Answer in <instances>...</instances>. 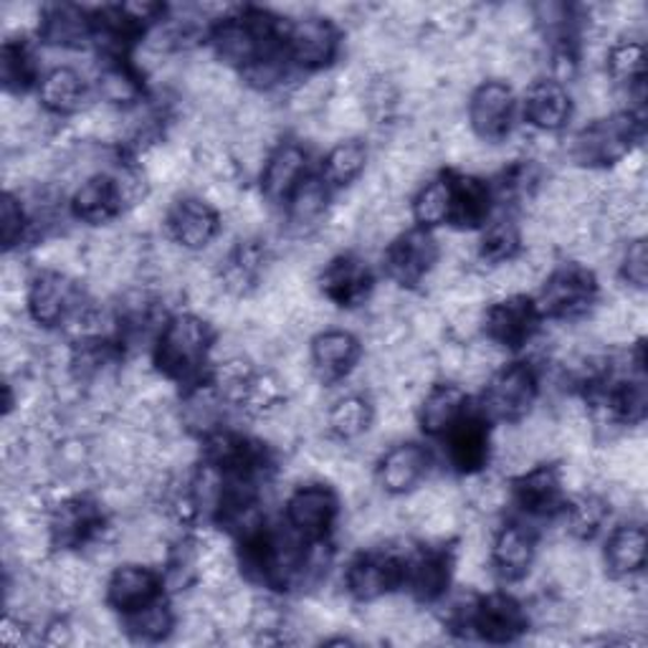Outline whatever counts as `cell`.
<instances>
[{
	"mask_svg": "<svg viewBox=\"0 0 648 648\" xmlns=\"http://www.w3.org/2000/svg\"><path fill=\"white\" fill-rule=\"evenodd\" d=\"M593 297L595 284L590 273L578 269V266H568V269L552 273L539 302H543V312L550 317H576V314L588 310Z\"/></svg>",
	"mask_w": 648,
	"mask_h": 648,
	"instance_id": "cell-3",
	"label": "cell"
},
{
	"mask_svg": "<svg viewBox=\"0 0 648 648\" xmlns=\"http://www.w3.org/2000/svg\"><path fill=\"white\" fill-rule=\"evenodd\" d=\"M122 195L118 180L107 176H89L74 190V213L87 223H107L118 215Z\"/></svg>",
	"mask_w": 648,
	"mask_h": 648,
	"instance_id": "cell-16",
	"label": "cell"
},
{
	"mask_svg": "<svg viewBox=\"0 0 648 648\" xmlns=\"http://www.w3.org/2000/svg\"><path fill=\"white\" fill-rule=\"evenodd\" d=\"M89 21L77 5H52L44 13V36L54 46H77L87 38Z\"/></svg>",
	"mask_w": 648,
	"mask_h": 648,
	"instance_id": "cell-28",
	"label": "cell"
},
{
	"mask_svg": "<svg viewBox=\"0 0 648 648\" xmlns=\"http://www.w3.org/2000/svg\"><path fill=\"white\" fill-rule=\"evenodd\" d=\"M208 327L205 322L190 314L170 320L163 329L160 345H157V365L170 378H190L198 372L208 353Z\"/></svg>",
	"mask_w": 648,
	"mask_h": 648,
	"instance_id": "cell-1",
	"label": "cell"
},
{
	"mask_svg": "<svg viewBox=\"0 0 648 648\" xmlns=\"http://www.w3.org/2000/svg\"><path fill=\"white\" fill-rule=\"evenodd\" d=\"M329 91H332V79L327 77H314L310 81H304L292 94V112L302 114V118H312L320 110H324V104H329Z\"/></svg>",
	"mask_w": 648,
	"mask_h": 648,
	"instance_id": "cell-45",
	"label": "cell"
},
{
	"mask_svg": "<svg viewBox=\"0 0 648 648\" xmlns=\"http://www.w3.org/2000/svg\"><path fill=\"white\" fill-rule=\"evenodd\" d=\"M393 578L395 562L372 555V558H360L350 565V570H347V588L360 601H376V597H383L386 590L393 585Z\"/></svg>",
	"mask_w": 648,
	"mask_h": 648,
	"instance_id": "cell-21",
	"label": "cell"
},
{
	"mask_svg": "<svg viewBox=\"0 0 648 648\" xmlns=\"http://www.w3.org/2000/svg\"><path fill=\"white\" fill-rule=\"evenodd\" d=\"M337 502L327 487L310 484L289 500V522L304 537H320L335 519Z\"/></svg>",
	"mask_w": 648,
	"mask_h": 648,
	"instance_id": "cell-7",
	"label": "cell"
},
{
	"mask_svg": "<svg viewBox=\"0 0 648 648\" xmlns=\"http://www.w3.org/2000/svg\"><path fill=\"white\" fill-rule=\"evenodd\" d=\"M215 228V211L205 201H180L170 211V231L182 248L211 246Z\"/></svg>",
	"mask_w": 648,
	"mask_h": 648,
	"instance_id": "cell-13",
	"label": "cell"
},
{
	"mask_svg": "<svg viewBox=\"0 0 648 648\" xmlns=\"http://www.w3.org/2000/svg\"><path fill=\"white\" fill-rule=\"evenodd\" d=\"M535 320V306H532V302H527L525 297H506L502 304H496L494 310L487 314L484 327L489 332V337H492V343L519 347L532 335Z\"/></svg>",
	"mask_w": 648,
	"mask_h": 648,
	"instance_id": "cell-9",
	"label": "cell"
},
{
	"mask_svg": "<svg viewBox=\"0 0 648 648\" xmlns=\"http://www.w3.org/2000/svg\"><path fill=\"white\" fill-rule=\"evenodd\" d=\"M605 560L616 576H636L646 562V532L638 525H626L613 532L605 547Z\"/></svg>",
	"mask_w": 648,
	"mask_h": 648,
	"instance_id": "cell-22",
	"label": "cell"
},
{
	"mask_svg": "<svg viewBox=\"0 0 648 648\" xmlns=\"http://www.w3.org/2000/svg\"><path fill=\"white\" fill-rule=\"evenodd\" d=\"M0 74H3L8 91L26 87V81L31 77V62L29 56L23 54L21 46L5 44L3 56H0Z\"/></svg>",
	"mask_w": 648,
	"mask_h": 648,
	"instance_id": "cell-48",
	"label": "cell"
},
{
	"mask_svg": "<svg viewBox=\"0 0 648 648\" xmlns=\"http://www.w3.org/2000/svg\"><path fill=\"white\" fill-rule=\"evenodd\" d=\"M517 231H514V226L510 221H496L492 228L487 231L484 238H481V254L487 256V259L492 261H506L512 256L514 248H517Z\"/></svg>",
	"mask_w": 648,
	"mask_h": 648,
	"instance_id": "cell-46",
	"label": "cell"
},
{
	"mask_svg": "<svg viewBox=\"0 0 648 648\" xmlns=\"http://www.w3.org/2000/svg\"><path fill=\"white\" fill-rule=\"evenodd\" d=\"M535 376L525 365H512L492 380L487 405L496 418H519L535 401Z\"/></svg>",
	"mask_w": 648,
	"mask_h": 648,
	"instance_id": "cell-5",
	"label": "cell"
},
{
	"mask_svg": "<svg viewBox=\"0 0 648 648\" xmlns=\"http://www.w3.org/2000/svg\"><path fill=\"white\" fill-rule=\"evenodd\" d=\"M289 46L299 64H327L337 46L335 29L327 19H297L289 29Z\"/></svg>",
	"mask_w": 648,
	"mask_h": 648,
	"instance_id": "cell-10",
	"label": "cell"
},
{
	"mask_svg": "<svg viewBox=\"0 0 648 648\" xmlns=\"http://www.w3.org/2000/svg\"><path fill=\"white\" fill-rule=\"evenodd\" d=\"M436 261V246L434 238L413 231L405 234L388 254V271L390 277L401 284H415V281L426 279Z\"/></svg>",
	"mask_w": 648,
	"mask_h": 648,
	"instance_id": "cell-8",
	"label": "cell"
},
{
	"mask_svg": "<svg viewBox=\"0 0 648 648\" xmlns=\"http://www.w3.org/2000/svg\"><path fill=\"white\" fill-rule=\"evenodd\" d=\"M327 205V190L320 180H302L294 188L292 201H289V215L297 226H310V223L320 221Z\"/></svg>",
	"mask_w": 648,
	"mask_h": 648,
	"instance_id": "cell-35",
	"label": "cell"
},
{
	"mask_svg": "<svg viewBox=\"0 0 648 648\" xmlns=\"http://www.w3.org/2000/svg\"><path fill=\"white\" fill-rule=\"evenodd\" d=\"M611 74L621 81H634L641 79L644 74V46L638 41H623V44L613 46L608 54Z\"/></svg>",
	"mask_w": 648,
	"mask_h": 648,
	"instance_id": "cell-42",
	"label": "cell"
},
{
	"mask_svg": "<svg viewBox=\"0 0 648 648\" xmlns=\"http://www.w3.org/2000/svg\"><path fill=\"white\" fill-rule=\"evenodd\" d=\"M281 393H284V383H281L279 378L273 376H264V378H256L252 380V386H248L244 401L248 411L266 415L271 413L273 409H279L281 403Z\"/></svg>",
	"mask_w": 648,
	"mask_h": 648,
	"instance_id": "cell-43",
	"label": "cell"
},
{
	"mask_svg": "<svg viewBox=\"0 0 648 648\" xmlns=\"http://www.w3.org/2000/svg\"><path fill=\"white\" fill-rule=\"evenodd\" d=\"M365 160H368V153L360 143H355V139L339 143L329 149L327 160H324V178L335 182V186H350L365 170Z\"/></svg>",
	"mask_w": 648,
	"mask_h": 648,
	"instance_id": "cell-30",
	"label": "cell"
},
{
	"mask_svg": "<svg viewBox=\"0 0 648 648\" xmlns=\"http://www.w3.org/2000/svg\"><path fill=\"white\" fill-rule=\"evenodd\" d=\"M312 368L322 380H339L355 368L357 343L350 332H322L312 345Z\"/></svg>",
	"mask_w": 648,
	"mask_h": 648,
	"instance_id": "cell-12",
	"label": "cell"
},
{
	"mask_svg": "<svg viewBox=\"0 0 648 648\" xmlns=\"http://www.w3.org/2000/svg\"><path fill=\"white\" fill-rule=\"evenodd\" d=\"M365 120H368V110L357 94L332 99L327 104V114H324V124H327L332 135H347V132L362 130Z\"/></svg>",
	"mask_w": 648,
	"mask_h": 648,
	"instance_id": "cell-36",
	"label": "cell"
},
{
	"mask_svg": "<svg viewBox=\"0 0 648 648\" xmlns=\"http://www.w3.org/2000/svg\"><path fill=\"white\" fill-rule=\"evenodd\" d=\"M172 628L170 611L160 603H147L145 608L135 611V616L130 621V630L135 634L139 641H157Z\"/></svg>",
	"mask_w": 648,
	"mask_h": 648,
	"instance_id": "cell-39",
	"label": "cell"
},
{
	"mask_svg": "<svg viewBox=\"0 0 648 648\" xmlns=\"http://www.w3.org/2000/svg\"><path fill=\"white\" fill-rule=\"evenodd\" d=\"M29 636H26V626H23L21 618H8L5 626H3V644L8 646H21L26 644Z\"/></svg>",
	"mask_w": 648,
	"mask_h": 648,
	"instance_id": "cell-57",
	"label": "cell"
},
{
	"mask_svg": "<svg viewBox=\"0 0 648 648\" xmlns=\"http://www.w3.org/2000/svg\"><path fill=\"white\" fill-rule=\"evenodd\" d=\"M81 99H85V81L69 66L48 71L44 85H41V102L54 112H74L79 110Z\"/></svg>",
	"mask_w": 648,
	"mask_h": 648,
	"instance_id": "cell-27",
	"label": "cell"
},
{
	"mask_svg": "<svg viewBox=\"0 0 648 648\" xmlns=\"http://www.w3.org/2000/svg\"><path fill=\"white\" fill-rule=\"evenodd\" d=\"M0 221H3L0 226H3L5 246H13L23 234V211H21V203H15V198L5 195L3 211H0Z\"/></svg>",
	"mask_w": 648,
	"mask_h": 648,
	"instance_id": "cell-54",
	"label": "cell"
},
{
	"mask_svg": "<svg viewBox=\"0 0 648 648\" xmlns=\"http://www.w3.org/2000/svg\"><path fill=\"white\" fill-rule=\"evenodd\" d=\"M618 411L623 418L628 421H641L646 413V390L641 380L636 383H628L618 398Z\"/></svg>",
	"mask_w": 648,
	"mask_h": 648,
	"instance_id": "cell-52",
	"label": "cell"
},
{
	"mask_svg": "<svg viewBox=\"0 0 648 648\" xmlns=\"http://www.w3.org/2000/svg\"><path fill=\"white\" fill-rule=\"evenodd\" d=\"M473 502H477L484 512H494L504 504V487L500 481H479L473 487Z\"/></svg>",
	"mask_w": 648,
	"mask_h": 648,
	"instance_id": "cell-56",
	"label": "cell"
},
{
	"mask_svg": "<svg viewBox=\"0 0 648 648\" xmlns=\"http://www.w3.org/2000/svg\"><path fill=\"white\" fill-rule=\"evenodd\" d=\"M31 314L38 324H56L62 320H69L77 312L74 304V284L66 273L46 271L33 281L29 294Z\"/></svg>",
	"mask_w": 648,
	"mask_h": 648,
	"instance_id": "cell-6",
	"label": "cell"
},
{
	"mask_svg": "<svg viewBox=\"0 0 648 648\" xmlns=\"http://www.w3.org/2000/svg\"><path fill=\"white\" fill-rule=\"evenodd\" d=\"M494 21L496 26L502 29L504 36L519 41L529 33L532 23H535V13H532V8L527 5H504L496 11Z\"/></svg>",
	"mask_w": 648,
	"mask_h": 648,
	"instance_id": "cell-49",
	"label": "cell"
},
{
	"mask_svg": "<svg viewBox=\"0 0 648 648\" xmlns=\"http://www.w3.org/2000/svg\"><path fill=\"white\" fill-rule=\"evenodd\" d=\"M512 110V89L502 85V81H487V85H481L471 97V130L477 132L481 139H502L506 132H510Z\"/></svg>",
	"mask_w": 648,
	"mask_h": 648,
	"instance_id": "cell-4",
	"label": "cell"
},
{
	"mask_svg": "<svg viewBox=\"0 0 648 648\" xmlns=\"http://www.w3.org/2000/svg\"><path fill=\"white\" fill-rule=\"evenodd\" d=\"M413 215L423 226H438L451 219V182L434 180L421 190L413 203Z\"/></svg>",
	"mask_w": 648,
	"mask_h": 648,
	"instance_id": "cell-34",
	"label": "cell"
},
{
	"mask_svg": "<svg viewBox=\"0 0 648 648\" xmlns=\"http://www.w3.org/2000/svg\"><path fill=\"white\" fill-rule=\"evenodd\" d=\"M281 77H284V66L273 56H261L259 62L248 66V79L254 81L256 87H273L279 85Z\"/></svg>",
	"mask_w": 648,
	"mask_h": 648,
	"instance_id": "cell-53",
	"label": "cell"
},
{
	"mask_svg": "<svg viewBox=\"0 0 648 648\" xmlns=\"http://www.w3.org/2000/svg\"><path fill=\"white\" fill-rule=\"evenodd\" d=\"M451 442H448V454L451 461L463 471H471L484 463L487 459V431L481 428L477 418L459 421L451 426Z\"/></svg>",
	"mask_w": 648,
	"mask_h": 648,
	"instance_id": "cell-25",
	"label": "cell"
},
{
	"mask_svg": "<svg viewBox=\"0 0 648 648\" xmlns=\"http://www.w3.org/2000/svg\"><path fill=\"white\" fill-rule=\"evenodd\" d=\"M411 329H413V337L418 339L421 345L438 343L446 329V317L436 310H418L411 317Z\"/></svg>",
	"mask_w": 648,
	"mask_h": 648,
	"instance_id": "cell-50",
	"label": "cell"
},
{
	"mask_svg": "<svg viewBox=\"0 0 648 648\" xmlns=\"http://www.w3.org/2000/svg\"><path fill=\"white\" fill-rule=\"evenodd\" d=\"M306 168V155L299 145H281L264 168V193L271 201H281L289 193H294V188L302 180V172Z\"/></svg>",
	"mask_w": 648,
	"mask_h": 648,
	"instance_id": "cell-20",
	"label": "cell"
},
{
	"mask_svg": "<svg viewBox=\"0 0 648 648\" xmlns=\"http://www.w3.org/2000/svg\"><path fill=\"white\" fill-rule=\"evenodd\" d=\"M428 19L436 23V31L448 38H459L473 21V8L467 3H442L428 8Z\"/></svg>",
	"mask_w": 648,
	"mask_h": 648,
	"instance_id": "cell-44",
	"label": "cell"
},
{
	"mask_svg": "<svg viewBox=\"0 0 648 648\" xmlns=\"http://www.w3.org/2000/svg\"><path fill=\"white\" fill-rule=\"evenodd\" d=\"M428 456L418 444H398L380 461V484L393 494H405L426 473Z\"/></svg>",
	"mask_w": 648,
	"mask_h": 648,
	"instance_id": "cell-14",
	"label": "cell"
},
{
	"mask_svg": "<svg viewBox=\"0 0 648 648\" xmlns=\"http://www.w3.org/2000/svg\"><path fill=\"white\" fill-rule=\"evenodd\" d=\"M157 593V578L153 570L143 562L124 565L118 572H114L110 580V588H107V595H110V603L120 611L135 613L145 608L147 603L155 601Z\"/></svg>",
	"mask_w": 648,
	"mask_h": 648,
	"instance_id": "cell-15",
	"label": "cell"
},
{
	"mask_svg": "<svg viewBox=\"0 0 648 648\" xmlns=\"http://www.w3.org/2000/svg\"><path fill=\"white\" fill-rule=\"evenodd\" d=\"M636 135V122L626 114L590 124L572 139V157L583 165L616 163L630 149Z\"/></svg>",
	"mask_w": 648,
	"mask_h": 648,
	"instance_id": "cell-2",
	"label": "cell"
},
{
	"mask_svg": "<svg viewBox=\"0 0 648 648\" xmlns=\"http://www.w3.org/2000/svg\"><path fill=\"white\" fill-rule=\"evenodd\" d=\"M532 555H535V547H532L529 535L517 525H510L500 532V537L494 539V562L506 578H522L529 570Z\"/></svg>",
	"mask_w": 648,
	"mask_h": 648,
	"instance_id": "cell-24",
	"label": "cell"
},
{
	"mask_svg": "<svg viewBox=\"0 0 648 648\" xmlns=\"http://www.w3.org/2000/svg\"><path fill=\"white\" fill-rule=\"evenodd\" d=\"M611 506L597 496H580L568 514V527L578 537H593L603 527Z\"/></svg>",
	"mask_w": 648,
	"mask_h": 648,
	"instance_id": "cell-38",
	"label": "cell"
},
{
	"mask_svg": "<svg viewBox=\"0 0 648 648\" xmlns=\"http://www.w3.org/2000/svg\"><path fill=\"white\" fill-rule=\"evenodd\" d=\"M489 211V190L477 178L451 180V219L461 226H473L484 219Z\"/></svg>",
	"mask_w": 648,
	"mask_h": 648,
	"instance_id": "cell-29",
	"label": "cell"
},
{
	"mask_svg": "<svg viewBox=\"0 0 648 648\" xmlns=\"http://www.w3.org/2000/svg\"><path fill=\"white\" fill-rule=\"evenodd\" d=\"M99 91H102V97L110 104H127V102H135L139 94V87L127 69L110 66V69L99 74Z\"/></svg>",
	"mask_w": 648,
	"mask_h": 648,
	"instance_id": "cell-41",
	"label": "cell"
},
{
	"mask_svg": "<svg viewBox=\"0 0 648 648\" xmlns=\"http://www.w3.org/2000/svg\"><path fill=\"white\" fill-rule=\"evenodd\" d=\"M370 289V271L360 259L345 256L335 259L327 269L322 271V292L329 302L337 304H355L368 294Z\"/></svg>",
	"mask_w": 648,
	"mask_h": 648,
	"instance_id": "cell-17",
	"label": "cell"
},
{
	"mask_svg": "<svg viewBox=\"0 0 648 648\" xmlns=\"http://www.w3.org/2000/svg\"><path fill=\"white\" fill-rule=\"evenodd\" d=\"M46 644L52 646H62V644H74V626L71 623H52L46 628Z\"/></svg>",
	"mask_w": 648,
	"mask_h": 648,
	"instance_id": "cell-58",
	"label": "cell"
},
{
	"mask_svg": "<svg viewBox=\"0 0 648 648\" xmlns=\"http://www.w3.org/2000/svg\"><path fill=\"white\" fill-rule=\"evenodd\" d=\"M221 418H223V395L213 388L195 390V393L188 398L186 411H182V421H186L190 428L211 431L213 426H219Z\"/></svg>",
	"mask_w": 648,
	"mask_h": 648,
	"instance_id": "cell-37",
	"label": "cell"
},
{
	"mask_svg": "<svg viewBox=\"0 0 648 648\" xmlns=\"http://www.w3.org/2000/svg\"><path fill=\"white\" fill-rule=\"evenodd\" d=\"M463 409V393L456 386H438L431 390L423 401L421 423L423 431L428 434H444L451 431V426L459 421V413Z\"/></svg>",
	"mask_w": 648,
	"mask_h": 648,
	"instance_id": "cell-26",
	"label": "cell"
},
{
	"mask_svg": "<svg viewBox=\"0 0 648 648\" xmlns=\"http://www.w3.org/2000/svg\"><path fill=\"white\" fill-rule=\"evenodd\" d=\"M254 21L256 19L228 21L219 29V33H215V48H219V56L223 62L252 66L254 62L261 59L264 29Z\"/></svg>",
	"mask_w": 648,
	"mask_h": 648,
	"instance_id": "cell-19",
	"label": "cell"
},
{
	"mask_svg": "<svg viewBox=\"0 0 648 648\" xmlns=\"http://www.w3.org/2000/svg\"><path fill=\"white\" fill-rule=\"evenodd\" d=\"M97 510L87 502H64L56 506L52 517V537L62 545H79L97 527Z\"/></svg>",
	"mask_w": 648,
	"mask_h": 648,
	"instance_id": "cell-23",
	"label": "cell"
},
{
	"mask_svg": "<svg viewBox=\"0 0 648 648\" xmlns=\"http://www.w3.org/2000/svg\"><path fill=\"white\" fill-rule=\"evenodd\" d=\"M473 623H477L479 634L492 644L514 641L525 630V616H522L519 605L506 595H492L479 603L473 611Z\"/></svg>",
	"mask_w": 648,
	"mask_h": 648,
	"instance_id": "cell-11",
	"label": "cell"
},
{
	"mask_svg": "<svg viewBox=\"0 0 648 648\" xmlns=\"http://www.w3.org/2000/svg\"><path fill=\"white\" fill-rule=\"evenodd\" d=\"M558 487L560 481L555 471L535 469L519 481V502L529 512H550L558 502Z\"/></svg>",
	"mask_w": 648,
	"mask_h": 648,
	"instance_id": "cell-33",
	"label": "cell"
},
{
	"mask_svg": "<svg viewBox=\"0 0 648 648\" xmlns=\"http://www.w3.org/2000/svg\"><path fill=\"white\" fill-rule=\"evenodd\" d=\"M525 112L535 127L547 130V132L558 130L570 118L568 91L562 89L560 81H552V79L535 81L527 91Z\"/></svg>",
	"mask_w": 648,
	"mask_h": 648,
	"instance_id": "cell-18",
	"label": "cell"
},
{
	"mask_svg": "<svg viewBox=\"0 0 648 648\" xmlns=\"http://www.w3.org/2000/svg\"><path fill=\"white\" fill-rule=\"evenodd\" d=\"M500 362H502V350L496 343L471 345L469 350H463V368L459 378L469 380V383H481V380H484Z\"/></svg>",
	"mask_w": 648,
	"mask_h": 648,
	"instance_id": "cell-40",
	"label": "cell"
},
{
	"mask_svg": "<svg viewBox=\"0 0 648 648\" xmlns=\"http://www.w3.org/2000/svg\"><path fill=\"white\" fill-rule=\"evenodd\" d=\"M38 21V11L26 3H13L3 8V26L5 31H23Z\"/></svg>",
	"mask_w": 648,
	"mask_h": 648,
	"instance_id": "cell-55",
	"label": "cell"
},
{
	"mask_svg": "<svg viewBox=\"0 0 648 648\" xmlns=\"http://www.w3.org/2000/svg\"><path fill=\"white\" fill-rule=\"evenodd\" d=\"M38 261H44L48 266V271H59V273H74L85 266V259H81V252L71 241H52L38 252Z\"/></svg>",
	"mask_w": 648,
	"mask_h": 648,
	"instance_id": "cell-47",
	"label": "cell"
},
{
	"mask_svg": "<svg viewBox=\"0 0 648 648\" xmlns=\"http://www.w3.org/2000/svg\"><path fill=\"white\" fill-rule=\"evenodd\" d=\"M329 428L339 438H357L370 426V405L360 395H345L332 405L327 415Z\"/></svg>",
	"mask_w": 648,
	"mask_h": 648,
	"instance_id": "cell-31",
	"label": "cell"
},
{
	"mask_svg": "<svg viewBox=\"0 0 648 648\" xmlns=\"http://www.w3.org/2000/svg\"><path fill=\"white\" fill-rule=\"evenodd\" d=\"M446 560L442 555H418L409 562V580L411 588L415 590V595L423 597V601H431V597L442 595V590L446 585Z\"/></svg>",
	"mask_w": 648,
	"mask_h": 648,
	"instance_id": "cell-32",
	"label": "cell"
},
{
	"mask_svg": "<svg viewBox=\"0 0 648 648\" xmlns=\"http://www.w3.org/2000/svg\"><path fill=\"white\" fill-rule=\"evenodd\" d=\"M623 271H626V279L634 284L636 289L646 287V277H648V252L644 238H636L634 244L628 246L626 259H623Z\"/></svg>",
	"mask_w": 648,
	"mask_h": 648,
	"instance_id": "cell-51",
	"label": "cell"
}]
</instances>
